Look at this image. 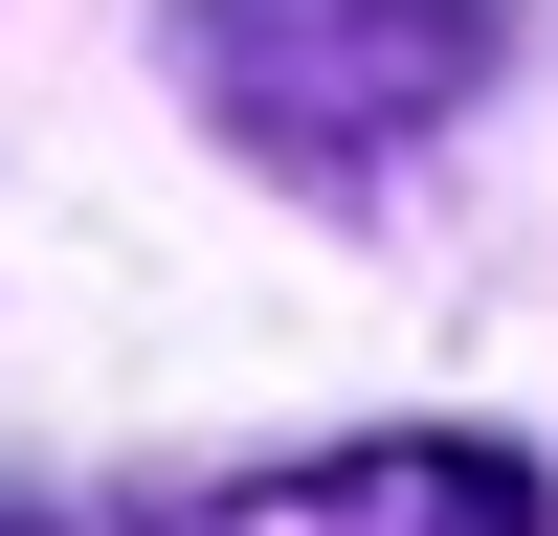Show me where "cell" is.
Listing matches in <instances>:
<instances>
[{"label": "cell", "instance_id": "obj_3", "mask_svg": "<svg viewBox=\"0 0 558 536\" xmlns=\"http://www.w3.org/2000/svg\"><path fill=\"white\" fill-rule=\"evenodd\" d=\"M0 536H45V514H23V491H0Z\"/></svg>", "mask_w": 558, "mask_h": 536}, {"label": "cell", "instance_id": "obj_2", "mask_svg": "<svg viewBox=\"0 0 558 536\" xmlns=\"http://www.w3.org/2000/svg\"><path fill=\"white\" fill-rule=\"evenodd\" d=\"M134 536H558V491L470 425H380V447H313V470H223V491H157Z\"/></svg>", "mask_w": 558, "mask_h": 536}, {"label": "cell", "instance_id": "obj_1", "mask_svg": "<svg viewBox=\"0 0 558 536\" xmlns=\"http://www.w3.org/2000/svg\"><path fill=\"white\" fill-rule=\"evenodd\" d=\"M179 68L246 157L291 179H380L514 68V0H179Z\"/></svg>", "mask_w": 558, "mask_h": 536}]
</instances>
